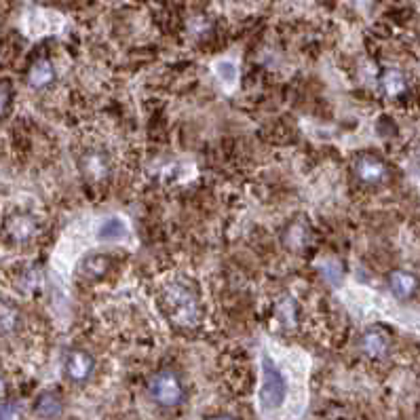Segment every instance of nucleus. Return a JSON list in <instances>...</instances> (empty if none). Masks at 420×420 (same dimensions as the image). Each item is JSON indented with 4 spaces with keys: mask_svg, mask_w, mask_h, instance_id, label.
<instances>
[{
    "mask_svg": "<svg viewBox=\"0 0 420 420\" xmlns=\"http://www.w3.org/2000/svg\"><path fill=\"white\" fill-rule=\"evenodd\" d=\"M389 349V336L387 332L378 330V327H372L363 334L361 338V351L367 355V357H382Z\"/></svg>",
    "mask_w": 420,
    "mask_h": 420,
    "instance_id": "6",
    "label": "nucleus"
},
{
    "mask_svg": "<svg viewBox=\"0 0 420 420\" xmlns=\"http://www.w3.org/2000/svg\"><path fill=\"white\" fill-rule=\"evenodd\" d=\"M150 395L157 404L174 408L184 399V384L174 369H161L150 378Z\"/></svg>",
    "mask_w": 420,
    "mask_h": 420,
    "instance_id": "2",
    "label": "nucleus"
},
{
    "mask_svg": "<svg viewBox=\"0 0 420 420\" xmlns=\"http://www.w3.org/2000/svg\"><path fill=\"white\" fill-rule=\"evenodd\" d=\"M389 288H391V292H393L395 298L408 300V298H412V296L416 294V290H419V279H416V275L410 273V271H395V273H391V277H389Z\"/></svg>",
    "mask_w": 420,
    "mask_h": 420,
    "instance_id": "4",
    "label": "nucleus"
},
{
    "mask_svg": "<svg viewBox=\"0 0 420 420\" xmlns=\"http://www.w3.org/2000/svg\"><path fill=\"white\" fill-rule=\"evenodd\" d=\"M211 420H233V419H226V416H220V419H211Z\"/></svg>",
    "mask_w": 420,
    "mask_h": 420,
    "instance_id": "14",
    "label": "nucleus"
},
{
    "mask_svg": "<svg viewBox=\"0 0 420 420\" xmlns=\"http://www.w3.org/2000/svg\"><path fill=\"white\" fill-rule=\"evenodd\" d=\"M6 233L15 241L30 239L34 233V220L30 216H13L6 224Z\"/></svg>",
    "mask_w": 420,
    "mask_h": 420,
    "instance_id": "8",
    "label": "nucleus"
},
{
    "mask_svg": "<svg viewBox=\"0 0 420 420\" xmlns=\"http://www.w3.org/2000/svg\"><path fill=\"white\" fill-rule=\"evenodd\" d=\"M93 357L87 353V351H80V349H74L65 355V361H63V374L68 376V380L76 382V384H83L91 378L93 374Z\"/></svg>",
    "mask_w": 420,
    "mask_h": 420,
    "instance_id": "3",
    "label": "nucleus"
},
{
    "mask_svg": "<svg viewBox=\"0 0 420 420\" xmlns=\"http://www.w3.org/2000/svg\"><path fill=\"white\" fill-rule=\"evenodd\" d=\"M53 76H56V70H53L51 61L43 60L36 61V63L32 65L28 78H30V85H32V87H47V85L53 80Z\"/></svg>",
    "mask_w": 420,
    "mask_h": 420,
    "instance_id": "10",
    "label": "nucleus"
},
{
    "mask_svg": "<svg viewBox=\"0 0 420 420\" xmlns=\"http://www.w3.org/2000/svg\"><path fill=\"white\" fill-rule=\"evenodd\" d=\"M355 174L363 184H380L387 178V167L380 159L367 154V157H361L355 163Z\"/></svg>",
    "mask_w": 420,
    "mask_h": 420,
    "instance_id": "5",
    "label": "nucleus"
},
{
    "mask_svg": "<svg viewBox=\"0 0 420 420\" xmlns=\"http://www.w3.org/2000/svg\"><path fill=\"white\" fill-rule=\"evenodd\" d=\"M98 237L102 241L125 239V237H127V224H125V220H122V218H117V216L106 218V220L100 224V229H98Z\"/></svg>",
    "mask_w": 420,
    "mask_h": 420,
    "instance_id": "7",
    "label": "nucleus"
},
{
    "mask_svg": "<svg viewBox=\"0 0 420 420\" xmlns=\"http://www.w3.org/2000/svg\"><path fill=\"white\" fill-rule=\"evenodd\" d=\"M406 89V78L399 70H387L384 76H382V91L389 95V98H395L399 95L401 91Z\"/></svg>",
    "mask_w": 420,
    "mask_h": 420,
    "instance_id": "11",
    "label": "nucleus"
},
{
    "mask_svg": "<svg viewBox=\"0 0 420 420\" xmlns=\"http://www.w3.org/2000/svg\"><path fill=\"white\" fill-rule=\"evenodd\" d=\"M288 395V384L281 369L271 357H262V387H260V404L266 410H277L283 406Z\"/></svg>",
    "mask_w": 420,
    "mask_h": 420,
    "instance_id": "1",
    "label": "nucleus"
},
{
    "mask_svg": "<svg viewBox=\"0 0 420 420\" xmlns=\"http://www.w3.org/2000/svg\"><path fill=\"white\" fill-rule=\"evenodd\" d=\"M216 72H218V76H220L222 80H226V83H233L235 76H237V70H235L233 63H218V65H216Z\"/></svg>",
    "mask_w": 420,
    "mask_h": 420,
    "instance_id": "13",
    "label": "nucleus"
},
{
    "mask_svg": "<svg viewBox=\"0 0 420 420\" xmlns=\"http://www.w3.org/2000/svg\"><path fill=\"white\" fill-rule=\"evenodd\" d=\"M17 319H19L17 308H13L11 304H6V302H4V304H2V332H4V334L15 332Z\"/></svg>",
    "mask_w": 420,
    "mask_h": 420,
    "instance_id": "12",
    "label": "nucleus"
},
{
    "mask_svg": "<svg viewBox=\"0 0 420 420\" xmlns=\"http://www.w3.org/2000/svg\"><path fill=\"white\" fill-rule=\"evenodd\" d=\"M61 410H63V404L56 393H45L36 401V414H41L43 419H58Z\"/></svg>",
    "mask_w": 420,
    "mask_h": 420,
    "instance_id": "9",
    "label": "nucleus"
}]
</instances>
